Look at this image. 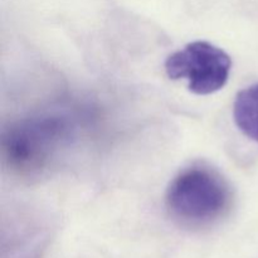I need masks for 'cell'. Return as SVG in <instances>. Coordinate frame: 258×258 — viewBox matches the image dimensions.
<instances>
[{
	"mask_svg": "<svg viewBox=\"0 0 258 258\" xmlns=\"http://www.w3.org/2000/svg\"><path fill=\"white\" fill-rule=\"evenodd\" d=\"M232 194L227 181L214 169L193 165L169 184L165 204L171 216L188 224L216 221L229 208Z\"/></svg>",
	"mask_w": 258,
	"mask_h": 258,
	"instance_id": "obj_2",
	"label": "cell"
},
{
	"mask_svg": "<svg viewBox=\"0 0 258 258\" xmlns=\"http://www.w3.org/2000/svg\"><path fill=\"white\" fill-rule=\"evenodd\" d=\"M233 118L237 127L258 144V83L239 91L233 103Z\"/></svg>",
	"mask_w": 258,
	"mask_h": 258,
	"instance_id": "obj_4",
	"label": "cell"
},
{
	"mask_svg": "<svg viewBox=\"0 0 258 258\" xmlns=\"http://www.w3.org/2000/svg\"><path fill=\"white\" fill-rule=\"evenodd\" d=\"M73 133V122L64 113L45 112L22 118L3 134V158L15 173L37 176L70 145Z\"/></svg>",
	"mask_w": 258,
	"mask_h": 258,
	"instance_id": "obj_1",
	"label": "cell"
},
{
	"mask_svg": "<svg viewBox=\"0 0 258 258\" xmlns=\"http://www.w3.org/2000/svg\"><path fill=\"white\" fill-rule=\"evenodd\" d=\"M164 67L170 80L186 81L190 92L206 96L227 85L232 60L222 48L206 40H196L169 55Z\"/></svg>",
	"mask_w": 258,
	"mask_h": 258,
	"instance_id": "obj_3",
	"label": "cell"
}]
</instances>
